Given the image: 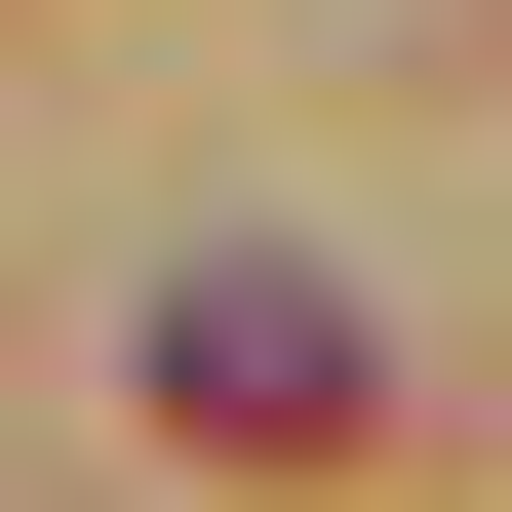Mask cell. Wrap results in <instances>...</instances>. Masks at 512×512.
Wrapping results in <instances>:
<instances>
[{
  "instance_id": "cell-1",
  "label": "cell",
  "mask_w": 512,
  "mask_h": 512,
  "mask_svg": "<svg viewBox=\"0 0 512 512\" xmlns=\"http://www.w3.org/2000/svg\"><path fill=\"white\" fill-rule=\"evenodd\" d=\"M158 434H197V473H355V434H394L355 276H158Z\"/></svg>"
}]
</instances>
